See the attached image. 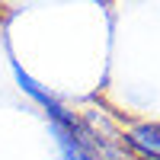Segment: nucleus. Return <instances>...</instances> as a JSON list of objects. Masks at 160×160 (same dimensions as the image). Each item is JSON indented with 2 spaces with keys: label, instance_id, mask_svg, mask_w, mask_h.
Instances as JSON below:
<instances>
[{
  "label": "nucleus",
  "instance_id": "f257e3e1",
  "mask_svg": "<svg viewBox=\"0 0 160 160\" xmlns=\"http://www.w3.org/2000/svg\"><path fill=\"white\" fill-rule=\"evenodd\" d=\"M135 160H160V122H138L122 131Z\"/></svg>",
  "mask_w": 160,
  "mask_h": 160
}]
</instances>
